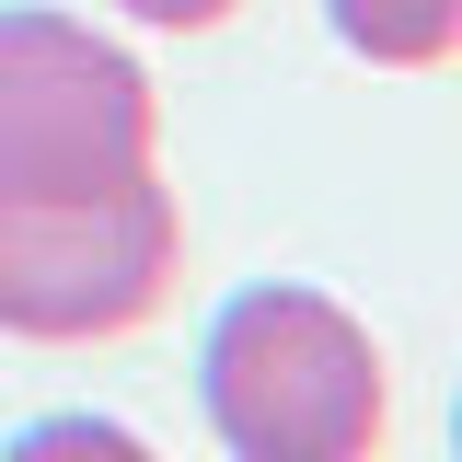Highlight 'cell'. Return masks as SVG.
Wrapping results in <instances>:
<instances>
[{
    "label": "cell",
    "mask_w": 462,
    "mask_h": 462,
    "mask_svg": "<svg viewBox=\"0 0 462 462\" xmlns=\"http://www.w3.org/2000/svg\"><path fill=\"white\" fill-rule=\"evenodd\" d=\"M185 254L162 173H105V185H0V336L93 346L151 324Z\"/></svg>",
    "instance_id": "obj_1"
},
{
    "label": "cell",
    "mask_w": 462,
    "mask_h": 462,
    "mask_svg": "<svg viewBox=\"0 0 462 462\" xmlns=\"http://www.w3.org/2000/svg\"><path fill=\"white\" fill-rule=\"evenodd\" d=\"M208 428L243 462H358L382 439V346L324 289H243L208 324Z\"/></svg>",
    "instance_id": "obj_2"
},
{
    "label": "cell",
    "mask_w": 462,
    "mask_h": 462,
    "mask_svg": "<svg viewBox=\"0 0 462 462\" xmlns=\"http://www.w3.org/2000/svg\"><path fill=\"white\" fill-rule=\"evenodd\" d=\"M162 105L139 58L69 12H0V185H105L151 173Z\"/></svg>",
    "instance_id": "obj_3"
},
{
    "label": "cell",
    "mask_w": 462,
    "mask_h": 462,
    "mask_svg": "<svg viewBox=\"0 0 462 462\" xmlns=\"http://www.w3.org/2000/svg\"><path fill=\"white\" fill-rule=\"evenodd\" d=\"M336 35L382 69H439L462 47V0H336Z\"/></svg>",
    "instance_id": "obj_4"
},
{
    "label": "cell",
    "mask_w": 462,
    "mask_h": 462,
    "mask_svg": "<svg viewBox=\"0 0 462 462\" xmlns=\"http://www.w3.org/2000/svg\"><path fill=\"white\" fill-rule=\"evenodd\" d=\"M127 23H162V35H208V23H231L243 0H116Z\"/></svg>",
    "instance_id": "obj_5"
}]
</instances>
